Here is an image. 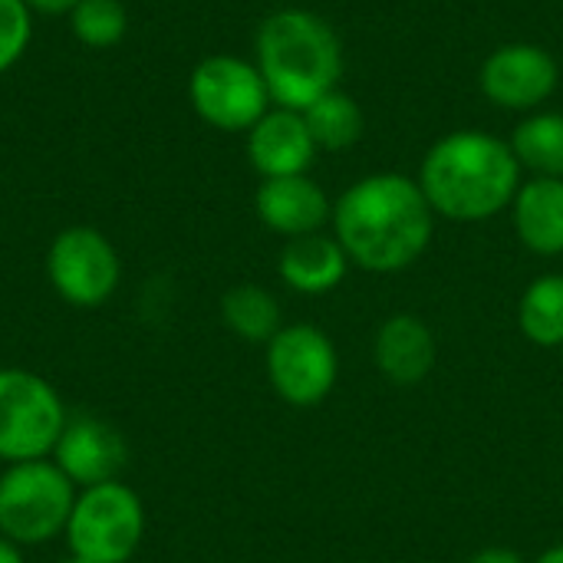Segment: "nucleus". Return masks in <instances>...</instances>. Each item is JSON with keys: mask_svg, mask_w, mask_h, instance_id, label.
<instances>
[{"mask_svg": "<svg viewBox=\"0 0 563 563\" xmlns=\"http://www.w3.org/2000/svg\"><path fill=\"white\" fill-rule=\"evenodd\" d=\"M56 563H86V561H79V558H73V554H69V558H63V561H56Z\"/></svg>", "mask_w": 563, "mask_h": 563, "instance_id": "obj_27", "label": "nucleus"}, {"mask_svg": "<svg viewBox=\"0 0 563 563\" xmlns=\"http://www.w3.org/2000/svg\"><path fill=\"white\" fill-rule=\"evenodd\" d=\"M224 327L247 343H271L280 333V303L261 284H238L221 297Z\"/></svg>", "mask_w": 563, "mask_h": 563, "instance_id": "obj_18", "label": "nucleus"}, {"mask_svg": "<svg viewBox=\"0 0 563 563\" xmlns=\"http://www.w3.org/2000/svg\"><path fill=\"white\" fill-rule=\"evenodd\" d=\"M33 13H46V16H69V10L79 3V0H23Z\"/></svg>", "mask_w": 563, "mask_h": 563, "instance_id": "obj_24", "label": "nucleus"}, {"mask_svg": "<svg viewBox=\"0 0 563 563\" xmlns=\"http://www.w3.org/2000/svg\"><path fill=\"white\" fill-rule=\"evenodd\" d=\"M465 563H525V558L511 548H485V551L472 554Z\"/></svg>", "mask_w": 563, "mask_h": 563, "instance_id": "obj_23", "label": "nucleus"}, {"mask_svg": "<svg viewBox=\"0 0 563 563\" xmlns=\"http://www.w3.org/2000/svg\"><path fill=\"white\" fill-rule=\"evenodd\" d=\"M521 172L538 178H563V112H528L508 139Z\"/></svg>", "mask_w": 563, "mask_h": 563, "instance_id": "obj_17", "label": "nucleus"}, {"mask_svg": "<svg viewBox=\"0 0 563 563\" xmlns=\"http://www.w3.org/2000/svg\"><path fill=\"white\" fill-rule=\"evenodd\" d=\"M330 228L353 267L399 274L429 251L435 211L416 178L402 172H376L353 181L333 201Z\"/></svg>", "mask_w": 563, "mask_h": 563, "instance_id": "obj_1", "label": "nucleus"}, {"mask_svg": "<svg viewBox=\"0 0 563 563\" xmlns=\"http://www.w3.org/2000/svg\"><path fill=\"white\" fill-rule=\"evenodd\" d=\"M538 563H563V544L551 548V551H544V554L538 558Z\"/></svg>", "mask_w": 563, "mask_h": 563, "instance_id": "obj_26", "label": "nucleus"}, {"mask_svg": "<svg viewBox=\"0 0 563 563\" xmlns=\"http://www.w3.org/2000/svg\"><path fill=\"white\" fill-rule=\"evenodd\" d=\"M518 327L534 346H563V274H544L525 287Z\"/></svg>", "mask_w": 563, "mask_h": 563, "instance_id": "obj_20", "label": "nucleus"}, {"mask_svg": "<svg viewBox=\"0 0 563 563\" xmlns=\"http://www.w3.org/2000/svg\"><path fill=\"white\" fill-rule=\"evenodd\" d=\"M435 218L475 224L511 208L521 165L508 145L485 129H455L432 142L416 175Z\"/></svg>", "mask_w": 563, "mask_h": 563, "instance_id": "obj_2", "label": "nucleus"}, {"mask_svg": "<svg viewBox=\"0 0 563 563\" xmlns=\"http://www.w3.org/2000/svg\"><path fill=\"white\" fill-rule=\"evenodd\" d=\"M277 271H280V280L294 294L320 297V294L336 290L346 280L350 257H346L343 244L333 234L320 231V234L287 241V247L280 251Z\"/></svg>", "mask_w": 563, "mask_h": 563, "instance_id": "obj_16", "label": "nucleus"}, {"mask_svg": "<svg viewBox=\"0 0 563 563\" xmlns=\"http://www.w3.org/2000/svg\"><path fill=\"white\" fill-rule=\"evenodd\" d=\"M0 563H23L20 544H13V541L3 538V534H0Z\"/></svg>", "mask_w": 563, "mask_h": 563, "instance_id": "obj_25", "label": "nucleus"}, {"mask_svg": "<svg viewBox=\"0 0 563 563\" xmlns=\"http://www.w3.org/2000/svg\"><path fill=\"white\" fill-rule=\"evenodd\" d=\"M46 277L69 307L92 310L115 294L122 264L102 231L89 224H73L53 238L46 251Z\"/></svg>", "mask_w": 563, "mask_h": 563, "instance_id": "obj_9", "label": "nucleus"}, {"mask_svg": "<svg viewBox=\"0 0 563 563\" xmlns=\"http://www.w3.org/2000/svg\"><path fill=\"white\" fill-rule=\"evenodd\" d=\"M303 119L320 152H346L366 132V115L360 102L343 89L320 96L313 106L303 109Z\"/></svg>", "mask_w": 563, "mask_h": 563, "instance_id": "obj_19", "label": "nucleus"}, {"mask_svg": "<svg viewBox=\"0 0 563 563\" xmlns=\"http://www.w3.org/2000/svg\"><path fill=\"white\" fill-rule=\"evenodd\" d=\"M254 211L267 231L287 241L320 234L333 221V201L310 175L264 178L254 195Z\"/></svg>", "mask_w": 563, "mask_h": 563, "instance_id": "obj_12", "label": "nucleus"}, {"mask_svg": "<svg viewBox=\"0 0 563 563\" xmlns=\"http://www.w3.org/2000/svg\"><path fill=\"white\" fill-rule=\"evenodd\" d=\"M511 218L518 241L538 257H561L563 254V178H538L531 175L521 181Z\"/></svg>", "mask_w": 563, "mask_h": 563, "instance_id": "obj_15", "label": "nucleus"}, {"mask_svg": "<svg viewBox=\"0 0 563 563\" xmlns=\"http://www.w3.org/2000/svg\"><path fill=\"white\" fill-rule=\"evenodd\" d=\"M188 99L218 132H247L274 106L257 63L234 53L205 56L188 76Z\"/></svg>", "mask_w": 563, "mask_h": 563, "instance_id": "obj_7", "label": "nucleus"}, {"mask_svg": "<svg viewBox=\"0 0 563 563\" xmlns=\"http://www.w3.org/2000/svg\"><path fill=\"white\" fill-rule=\"evenodd\" d=\"M69 554L86 563H129L145 534L142 498L115 482L82 488L66 525Z\"/></svg>", "mask_w": 563, "mask_h": 563, "instance_id": "obj_5", "label": "nucleus"}, {"mask_svg": "<svg viewBox=\"0 0 563 563\" xmlns=\"http://www.w3.org/2000/svg\"><path fill=\"white\" fill-rule=\"evenodd\" d=\"M254 63L267 82L271 102L297 112L340 89L346 69L343 40L333 23L303 7H284L261 20Z\"/></svg>", "mask_w": 563, "mask_h": 563, "instance_id": "obj_3", "label": "nucleus"}, {"mask_svg": "<svg viewBox=\"0 0 563 563\" xmlns=\"http://www.w3.org/2000/svg\"><path fill=\"white\" fill-rule=\"evenodd\" d=\"M76 495V485L49 459L10 465L0 475V534L20 548L46 544L66 531Z\"/></svg>", "mask_w": 563, "mask_h": 563, "instance_id": "obj_4", "label": "nucleus"}, {"mask_svg": "<svg viewBox=\"0 0 563 563\" xmlns=\"http://www.w3.org/2000/svg\"><path fill=\"white\" fill-rule=\"evenodd\" d=\"M73 36L89 49H109L129 33V10L122 0H79L69 10Z\"/></svg>", "mask_w": 563, "mask_h": 563, "instance_id": "obj_21", "label": "nucleus"}, {"mask_svg": "<svg viewBox=\"0 0 563 563\" xmlns=\"http://www.w3.org/2000/svg\"><path fill=\"white\" fill-rule=\"evenodd\" d=\"M267 379L274 393L294 409L320 406L340 379V356L333 340L313 323H290L267 343Z\"/></svg>", "mask_w": 563, "mask_h": 563, "instance_id": "obj_8", "label": "nucleus"}, {"mask_svg": "<svg viewBox=\"0 0 563 563\" xmlns=\"http://www.w3.org/2000/svg\"><path fill=\"white\" fill-rule=\"evenodd\" d=\"M373 360L376 369L402 389H412L426 383L439 360V343L432 327L416 313H396L389 317L373 340Z\"/></svg>", "mask_w": 563, "mask_h": 563, "instance_id": "obj_14", "label": "nucleus"}, {"mask_svg": "<svg viewBox=\"0 0 563 563\" xmlns=\"http://www.w3.org/2000/svg\"><path fill=\"white\" fill-rule=\"evenodd\" d=\"M485 99L505 112H538L561 86V66L541 43L515 40L495 46L478 69Z\"/></svg>", "mask_w": 563, "mask_h": 563, "instance_id": "obj_10", "label": "nucleus"}, {"mask_svg": "<svg viewBox=\"0 0 563 563\" xmlns=\"http://www.w3.org/2000/svg\"><path fill=\"white\" fill-rule=\"evenodd\" d=\"M33 40V10L23 0H0V73L13 69Z\"/></svg>", "mask_w": 563, "mask_h": 563, "instance_id": "obj_22", "label": "nucleus"}, {"mask_svg": "<svg viewBox=\"0 0 563 563\" xmlns=\"http://www.w3.org/2000/svg\"><path fill=\"white\" fill-rule=\"evenodd\" d=\"M66 422L63 399L43 376L16 366L0 369V462L49 459Z\"/></svg>", "mask_w": 563, "mask_h": 563, "instance_id": "obj_6", "label": "nucleus"}, {"mask_svg": "<svg viewBox=\"0 0 563 563\" xmlns=\"http://www.w3.org/2000/svg\"><path fill=\"white\" fill-rule=\"evenodd\" d=\"M247 162L261 178L307 175L317 158V142L307 129L303 112L271 106L247 132Z\"/></svg>", "mask_w": 563, "mask_h": 563, "instance_id": "obj_11", "label": "nucleus"}, {"mask_svg": "<svg viewBox=\"0 0 563 563\" xmlns=\"http://www.w3.org/2000/svg\"><path fill=\"white\" fill-rule=\"evenodd\" d=\"M56 468L82 492L92 485L115 482L125 465V442L122 435L89 416L69 419L56 449H53Z\"/></svg>", "mask_w": 563, "mask_h": 563, "instance_id": "obj_13", "label": "nucleus"}]
</instances>
